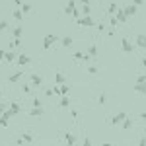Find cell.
<instances>
[{"label":"cell","instance_id":"f546056e","mask_svg":"<svg viewBox=\"0 0 146 146\" xmlns=\"http://www.w3.org/2000/svg\"><path fill=\"white\" fill-rule=\"evenodd\" d=\"M6 27H8V22H6V20H2V22H0V31H4Z\"/></svg>","mask_w":146,"mask_h":146},{"label":"cell","instance_id":"b9f144b4","mask_svg":"<svg viewBox=\"0 0 146 146\" xmlns=\"http://www.w3.org/2000/svg\"><path fill=\"white\" fill-rule=\"evenodd\" d=\"M140 119H144V121H146V113H140Z\"/></svg>","mask_w":146,"mask_h":146},{"label":"cell","instance_id":"7402d4cb","mask_svg":"<svg viewBox=\"0 0 146 146\" xmlns=\"http://www.w3.org/2000/svg\"><path fill=\"white\" fill-rule=\"evenodd\" d=\"M60 107H62V109L70 107V100H68V96H62V100H60Z\"/></svg>","mask_w":146,"mask_h":146},{"label":"cell","instance_id":"ba28073f","mask_svg":"<svg viewBox=\"0 0 146 146\" xmlns=\"http://www.w3.org/2000/svg\"><path fill=\"white\" fill-rule=\"evenodd\" d=\"M18 144H22V142H33V135H29V133H22L20 138L16 140Z\"/></svg>","mask_w":146,"mask_h":146},{"label":"cell","instance_id":"52a82bcc","mask_svg":"<svg viewBox=\"0 0 146 146\" xmlns=\"http://www.w3.org/2000/svg\"><path fill=\"white\" fill-rule=\"evenodd\" d=\"M125 119H127V113H125V111H121V113H117V115H113L111 123H113V125H121V123L125 121Z\"/></svg>","mask_w":146,"mask_h":146},{"label":"cell","instance_id":"8d00e7d4","mask_svg":"<svg viewBox=\"0 0 146 146\" xmlns=\"http://www.w3.org/2000/svg\"><path fill=\"white\" fill-rule=\"evenodd\" d=\"M4 111H6V107H4V103H2V101H0V117H2V115H4Z\"/></svg>","mask_w":146,"mask_h":146},{"label":"cell","instance_id":"7c38bea8","mask_svg":"<svg viewBox=\"0 0 146 146\" xmlns=\"http://www.w3.org/2000/svg\"><path fill=\"white\" fill-rule=\"evenodd\" d=\"M29 82H31V86H37V88H39V86L43 84V78H41L39 74H33V76L29 78Z\"/></svg>","mask_w":146,"mask_h":146},{"label":"cell","instance_id":"60d3db41","mask_svg":"<svg viewBox=\"0 0 146 146\" xmlns=\"http://www.w3.org/2000/svg\"><path fill=\"white\" fill-rule=\"evenodd\" d=\"M4 53H6V51H2V49H0V60L4 58Z\"/></svg>","mask_w":146,"mask_h":146},{"label":"cell","instance_id":"7bdbcfd3","mask_svg":"<svg viewBox=\"0 0 146 146\" xmlns=\"http://www.w3.org/2000/svg\"><path fill=\"white\" fill-rule=\"evenodd\" d=\"M78 2H82V4H88V2H90V0H78Z\"/></svg>","mask_w":146,"mask_h":146},{"label":"cell","instance_id":"9c48e42d","mask_svg":"<svg viewBox=\"0 0 146 146\" xmlns=\"http://www.w3.org/2000/svg\"><path fill=\"white\" fill-rule=\"evenodd\" d=\"M64 142H66L68 146L74 144V142H76V136H74V133H68V131H66V133H64Z\"/></svg>","mask_w":146,"mask_h":146},{"label":"cell","instance_id":"603a6c76","mask_svg":"<svg viewBox=\"0 0 146 146\" xmlns=\"http://www.w3.org/2000/svg\"><path fill=\"white\" fill-rule=\"evenodd\" d=\"M121 127H123L125 131H127V129H131V127H133V119H129V117H127L123 123H121Z\"/></svg>","mask_w":146,"mask_h":146},{"label":"cell","instance_id":"836d02e7","mask_svg":"<svg viewBox=\"0 0 146 146\" xmlns=\"http://www.w3.org/2000/svg\"><path fill=\"white\" fill-rule=\"evenodd\" d=\"M109 23H111L113 27H115V25H117V23H119V22H117V18H113V16H111V18H109Z\"/></svg>","mask_w":146,"mask_h":146},{"label":"cell","instance_id":"9a60e30c","mask_svg":"<svg viewBox=\"0 0 146 146\" xmlns=\"http://www.w3.org/2000/svg\"><path fill=\"white\" fill-rule=\"evenodd\" d=\"M12 33H14V39H22V35H23V29H22V25H18V27H14V29H12Z\"/></svg>","mask_w":146,"mask_h":146},{"label":"cell","instance_id":"f1b7e54d","mask_svg":"<svg viewBox=\"0 0 146 146\" xmlns=\"http://www.w3.org/2000/svg\"><path fill=\"white\" fill-rule=\"evenodd\" d=\"M88 72H90V74H98V66H96V64L88 66Z\"/></svg>","mask_w":146,"mask_h":146},{"label":"cell","instance_id":"1f68e13d","mask_svg":"<svg viewBox=\"0 0 146 146\" xmlns=\"http://www.w3.org/2000/svg\"><path fill=\"white\" fill-rule=\"evenodd\" d=\"M22 45V39H14V41H12V47H20Z\"/></svg>","mask_w":146,"mask_h":146},{"label":"cell","instance_id":"5bb4252c","mask_svg":"<svg viewBox=\"0 0 146 146\" xmlns=\"http://www.w3.org/2000/svg\"><path fill=\"white\" fill-rule=\"evenodd\" d=\"M8 121H10V113L4 111V115L0 117V127H8Z\"/></svg>","mask_w":146,"mask_h":146},{"label":"cell","instance_id":"44dd1931","mask_svg":"<svg viewBox=\"0 0 146 146\" xmlns=\"http://www.w3.org/2000/svg\"><path fill=\"white\" fill-rule=\"evenodd\" d=\"M60 43H62V47H70V45H72V37H70V35L62 37V39H60Z\"/></svg>","mask_w":146,"mask_h":146},{"label":"cell","instance_id":"83f0119b","mask_svg":"<svg viewBox=\"0 0 146 146\" xmlns=\"http://www.w3.org/2000/svg\"><path fill=\"white\" fill-rule=\"evenodd\" d=\"M144 82H146L144 74H138V76H136V84H144Z\"/></svg>","mask_w":146,"mask_h":146},{"label":"cell","instance_id":"d6a6232c","mask_svg":"<svg viewBox=\"0 0 146 146\" xmlns=\"http://www.w3.org/2000/svg\"><path fill=\"white\" fill-rule=\"evenodd\" d=\"M74 58H76V60H84V55H82V53H74Z\"/></svg>","mask_w":146,"mask_h":146},{"label":"cell","instance_id":"3957f363","mask_svg":"<svg viewBox=\"0 0 146 146\" xmlns=\"http://www.w3.org/2000/svg\"><path fill=\"white\" fill-rule=\"evenodd\" d=\"M78 23L80 25H86V27H94L96 25V20L92 16H84V18H78Z\"/></svg>","mask_w":146,"mask_h":146},{"label":"cell","instance_id":"484cf974","mask_svg":"<svg viewBox=\"0 0 146 146\" xmlns=\"http://www.w3.org/2000/svg\"><path fill=\"white\" fill-rule=\"evenodd\" d=\"M22 12L23 14H29V12H31V4H29V2H23L22 4Z\"/></svg>","mask_w":146,"mask_h":146},{"label":"cell","instance_id":"f35d334b","mask_svg":"<svg viewBox=\"0 0 146 146\" xmlns=\"http://www.w3.org/2000/svg\"><path fill=\"white\" fill-rule=\"evenodd\" d=\"M142 2H144V0H133V4H135V6H140Z\"/></svg>","mask_w":146,"mask_h":146},{"label":"cell","instance_id":"4fadbf2b","mask_svg":"<svg viewBox=\"0 0 146 146\" xmlns=\"http://www.w3.org/2000/svg\"><path fill=\"white\" fill-rule=\"evenodd\" d=\"M127 20H129V18H127V14H125L123 8H121V10H117V22H119V23H125Z\"/></svg>","mask_w":146,"mask_h":146},{"label":"cell","instance_id":"6da1fadb","mask_svg":"<svg viewBox=\"0 0 146 146\" xmlns=\"http://www.w3.org/2000/svg\"><path fill=\"white\" fill-rule=\"evenodd\" d=\"M56 41H58V37H56V35H53V33L45 35V39H43V49H45V51H49V49L55 45Z\"/></svg>","mask_w":146,"mask_h":146},{"label":"cell","instance_id":"cb8c5ba5","mask_svg":"<svg viewBox=\"0 0 146 146\" xmlns=\"http://www.w3.org/2000/svg\"><path fill=\"white\" fill-rule=\"evenodd\" d=\"M88 55L94 58V56H98V47L96 45H90V49H88Z\"/></svg>","mask_w":146,"mask_h":146},{"label":"cell","instance_id":"d590c367","mask_svg":"<svg viewBox=\"0 0 146 146\" xmlns=\"http://www.w3.org/2000/svg\"><path fill=\"white\" fill-rule=\"evenodd\" d=\"M138 146H146V136H142V138L138 140Z\"/></svg>","mask_w":146,"mask_h":146},{"label":"cell","instance_id":"30bf717a","mask_svg":"<svg viewBox=\"0 0 146 146\" xmlns=\"http://www.w3.org/2000/svg\"><path fill=\"white\" fill-rule=\"evenodd\" d=\"M4 60H6V62H14V60H18V56H16L14 51H6V53H4Z\"/></svg>","mask_w":146,"mask_h":146},{"label":"cell","instance_id":"5b68a950","mask_svg":"<svg viewBox=\"0 0 146 146\" xmlns=\"http://www.w3.org/2000/svg\"><path fill=\"white\" fill-rule=\"evenodd\" d=\"M6 111L10 113V117H14V115H20V111H22V107H20V103L12 101V103H10V109H6Z\"/></svg>","mask_w":146,"mask_h":146},{"label":"cell","instance_id":"d6986e66","mask_svg":"<svg viewBox=\"0 0 146 146\" xmlns=\"http://www.w3.org/2000/svg\"><path fill=\"white\" fill-rule=\"evenodd\" d=\"M12 82V84H16V82H20V80H22V72H14V74H12L10 78H8Z\"/></svg>","mask_w":146,"mask_h":146},{"label":"cell","instance_id":"bcb514c9","mask_svg":"<svg viewBox=\"0 0 146 146\" xmlns=\"http://www.w3.org/2000/svg\"><path fill=\"white\" fill-rule=\"evenodd\" d=\"M0 22H2V18H0Z\"/></svg>","mask_w":146,"mask_h":146},{"label":"cell","instance_id":"ac0fdd59","mask_svg":"<svg viewBox=\"0 0 146 146\" xmlns=\"http://www.w3.org/2000/svg\"><path fill=\"white\" fill-rule=\"evenodd\" d=\"M55 82L60 86V84H66V78H64V74H60V72H56V76H55Z\"/></svg>","mask_w":146,"mask_h":146},{"label":"cell","instance_id":"e575fe53","mask_svg":"<svg viewBox=\"0 0 146 146\" xmlns=\"http://www.w3.org/2000/svg\"><path fill=\"white\" fill-rule=\"evenodd\" d=\"M84 146H94V144H92V140H90V138H88V136L84 138Z\"/></svg>","mask_w":146,"mask_h":146},{"label":"cell","instance_id":"8fae6325","mask_svg":"<svg viewBox=\"0 0 146 146\" xmlns=\"http://www.w3.org/2000/svg\"><path fill=\"white\" fill-rule=\"evenodd\" d=\"M18 64H20V66H25V64H29V56L25 55V53L18 55Z\"/></svg>","mask_w":146,"mask_h":146},{"label":"cell","instance_id":"4316f807","mask_svg":"<svg viewBox=\"0 0 146 146\" xmlns=\"http://www.w3.org/2000/svg\"><path fill=\"white\" fill-rule=\"evenodd\" d=\"M117 10H119V8L115 6V2H111V4H109V8H107V12H109V14H115Z\"/></svg>","mask_w":146,"mask_h":146},{"label":"cell","instance_id":"74e56055","mask_svg":"<svg viewBox=\"0 0 146 146\" xmlns=\"http://www.w3.org/2000/svg\"><path fill=\"white\" fill-rule=\"evenodd\" d=\"M22 90L25 92V94H29V86H27V84H23V86H22Z\"/></svg>","mask_w":146,"mask_h":146},{"label":"cell","instance_id":"277c9868","mask_svg":"<svg viewBox=\"0 0 146 146\" xmlns=\"http://www.w3.org/2000/svg\"><path fill=\"white\" fill-rule=\"evenodd\" d=\"M123 10H125V14H127V18H133V16H136V12H138V6L129 4V6H125Z\"/></svg>","mask_w":146,"mask_h":146},{"label":"cell","instance_id":"8992f818","mask_svg":"<svg viewBox=\"0 0 146 146\" xmlns=\"http://www.w3.org/2000/svg\"><path fill=\"white\" fill-rule=\"evenodd\" d=\"M135 45L140 47V49H146V35H144V33H138V35H136Z\"/></svg>","mask_w":146,"mask_h":146},{"label":"cell","instance_id":"d4e9b609","mask_svg":"<svg viewBox=\"0 0 146 146\" xmlns=\"http://www.w3.org/2000/svg\"><path fill=\"white\" fill-rule=\"evenodd\" d=\"M82 14H84V16H90V14H92L90 4H82Z\"/></svg>","mask_w":146,"mask_h":146},{"label":"cell","instance_id":"2e32d148","mask_svg":"<svg viewBox=\"0 0 146 146\" xmlns=\"http://www.w3.org/2000/svg\"><path fill=\"white\" fill-rule=\"evenodd\" d=\"M12 16H14V20H18V22H22V20H23V16H25V14L22 12V8H16Z\"/></svg>","mask_w":146,"mask_h":146},{"label":"cell","instance_id":"4dcf8cb0","mask_svg":"<svg viewBox=\"0 0 146 146\" xmlns=\"http://www.w3.org/2000/svg\"><path fill=\"white\" fill-rule=\"evenodd\" d=\"M33 107H41V100L39 98H33Z\"/></svg>","mask_w":146,"mask_h":146},{"label":"cell","instance_id":"f6af8a7d","mask_svg":"<svg viewBox=\"0 0 146 146\" xmlns=\"http://www.w3.org/2000/svg\"><path fill=\"white\" fill-rule=\"evenodd\" d=\"M0 101H2V94H0Z\"/></svg>","mask_w":146,"mask_h":146},{"label":"cell","instance_id":"7a4b0ae2","mask_svg":"<svg viewBox=\"0 0 146 146\" xmlns=\"http://www.w3.org/2000/svg\"><path fill=\"white\" fill-rule=\"evenodd\" d=\"M121 49H123V53H133V51H135V45H133L127 37H123V39H121Z\"/></svg>","mask_w":146,"mask_h":146},{"label":"cell","instance_id":"e0dca14e","mask_svg":"<svg viewBox=\"0 0 146 146\" xmlns=\"http://www.w3.org/2000/svg\"><path fill=\"white\" fill-rule=\"evenodd\" d=\"M135 92H138L140 96H146V82L144 84H135Z\"/></svg>","mask_w":146,"mask_h":146},{"label":"cell","instance_id":"ab89813d","mask_svg":"<svg viewBox=\"0 0 146 146\" xmlns=\"http://www.w3.org/2000/svg\"><path fill=\"white\" fill-rule=\"evenodd\" d=\"M14 2H16V6H22L23 4V0H14Z\"/></svg>","mask_w":146,"mask_h":146},{"label":"cell","instance_id":"ffe728a7","mask_svg":"<svg viewBox=\"0 0 146 146\" xmlns=\"http://www.w3.org/2000/svg\"><path fill=\"white\" fill-rule=\"evenodd\" d=\"M29 115H31V117H41V115H43V109H41V107H33V109L29 111Z\"/></svg>","mask_w":146,"mask_h":146},{"label":"cell","instance_id":"ee69618b","mask_svg":"<svg viewBox=\"0 0 146 146\" xmlns=\"http://www.w3.org/2000/svg\"><path fill=\"white\" fill-rule=\"evenodd\" d=\"M103 146H111V144H109V142H105V144H103Z\"/></svg>","mask_w":146,"mask_h":146}]
</instances>
